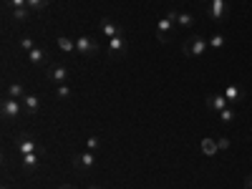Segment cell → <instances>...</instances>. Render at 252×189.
Instances as JSON below:
<instances>
[{
    "label": "cell",
    "instance_id": "cell-32",
    "mask_svg": "<svg viewBox=\"0 0 252 189\" xmlns=\"http://www.w3.org/2000/svg\"><path fill=\"white\" fill-rule=\"evenodd\" d=\"M3 189H10V187H8V184H3Z\"/></svg>",
    "mask_w": 252,
    "mask_h": 189
},
{
    "label": "cell",
    "instance_id": "cell-26",
    "mask_svg": "<svg viewBox=\"0 0 252 189\" xmlns=\"http://www.w3.org/2000/svg\"><path fill=\"white\" fill-rule=\"evenodd\" d=\"M3 5H5L8 10H13V8H26L28 0H3Z\"/></svg>",
    "mask_w": 252,
    "mask_h": 189
},
{
    "label": "cell",
    "instance_id": "cell-14",
    "mask_svg": "<svg viewBox=\"0 0 252 189\" xmlns=\"http://www.w3.org/2000/svg\"><path fill=\"white\" fill-rule=\"evenodd\" d=\"M5 96H10V98H18V101H23L28 94H26V89H23V83H5Z\"/></svg>",
    "mask_w": 252,
    "mask_h": 189
},
{
    "label": "cell",
    "instance_id": "cell-25",
    "mask_svg": "<svg viewBox=\"0 0 252 189\" xmlns=\"http://www.w3.org/2000/svg\"><path fill=\"white\" fill-rule=\"evenodd\" d=\"M48 3H51V0H28V8L35 13V10H43Z\"/></svg>",
    "mask_w": 252,
    "mask_h": 189
},
{
    "label": "cell",
    "instance_id": "cell-29",
    "mask_svg": "<svg viewBox=\"0 0 252 189\" xmlns=\"http://www.w3.org/2000/svg\"><path fill=\"white\" fill-rule=\"evenodd\" d=\"M245 187H247V189H252V174H250V177L245 179Z\"/></svg>",
    "mask_w": 252,
    "mask_h": 189
},
{
    "label": "cell",
    "instance_id": "cell-18",
    "mask_svg": "<svg viewBox=\"0 0 252 189\" xmlns=\"http://www.w3.org/2000/svg\"><path fill=\"white\" fill-rule=\"evenodd\" d=\"M28 61L33 63V66H43V63L48 61V53H46L43 48H38V46H35V48L28 53Z\"/></svg>",
    "mask_w": 252,
    "mask_h": 189
},
{
    "label": "cell",
    "instance_id": "cell-13",
    "mask_svg": "<svg viewBox=\"0 0 252 189\" xmlns=\"http://www.w3.org/2000/svg\"><path fill=\"white\" fill-rule=\"evenodd\" d=\"M40 152H33V154H23L20 157V169H23L26 174H31V172H35L38 169V164H40V157H38Z\"/></svg>",
    "mask_w": 252,
    "mask_h": 189
},
{
    "label": "cell",
    "instance_id": "cell-21",
    "mask_svg": "<svg viewBox=\"0 0 252 189\" xmlns=\"http://www.w3.org/2000/svg\"><path fill=\"white\" fill-rule=\"evenodd\" d=\"M217 119H220L222 124H235V121H237V111H235V106H227V109H222V111L217 114Z\"/></svg>",
    "mask_w": 252,
    "mask_h": 189
},
{
    "label": "cell",
    "instance_id": "cell-3",
    "mask_svg": "<svg viewBox=\"0 0 252 189\" xmlns=\"http://www.w3.org/2000/svg\"><path fill=\"white\" fill-rule=\"evenodd\" d=\"M174 26H177V10H169L164 18L157 20V38H159V43H166V40L172 38Z\"/></svg>",
    "mask_w": 252,
    "mask_h": 189
},
{
    "label": "cell",
    "instance_id": "cell-20",
    "mask_svg": "<svg viewBox=\"0 0 252 189\" xmlns=\"http://www.w3.org/2000/svg\"><path fill=\"white\" fill-rule=\"evenodd\" d=\"M56 43H58V48H61L63 53H76V40H71L68 35H58Z\"/></svg>",
    "mask_w": 252,
    "mask_h": 189
},
{
    "label": "cell",
    "instance_id": "cell-9",
    "mask_svg": "<svg viewBox=\"0 0 252 189\" xmlns=\"http://www.w3.org/2000/svg\"><path fill=\"white\" fill-rule=\"evenodd\" d=\"M98 31H101V35H106V38L124 35V28L116 23L114 18H101V20H98Z\"/></svg>",
    "mask_w": 252,
    "mask_h": 189
},
{
    "label": "cell",
    "instance_id": "cell-12",
    "mask_svg": "<svg viewBox=\"0 0 252 189\" xmlns=\"http://www.w3.org/2000/svg\"><path fill=\"white\" fill-rule=\"evenodd\" d=\"M227 106H232V103L224 98V94H209V96H207V109H209V111L220 114V111L227 109Z\"/></svg>",
    "mask_w": 252,
    "mask_h": 189
},
{
    "label": "cell",
    "instance_id": "cell-6",
    "mask_svg": "<svg viewBox=\"0 0 252 189\" xmlns=\"http://www.w3.org/2000/svg\"><path fill=\"white\" fill-rule=\"evenodd\" d=\"M0 111H3L5 119H18V116H23V114H26V111H23V101L10 98V96L3 98V103H0Z\"/></svg>",
    "mask_w": 252,
    "mask_h": 189
},
{
    "label": "cell",
    "instance_id": "cell-11",
    "mask_svg": "<svg viewBox=\"0 0 252 189\" xmlns=\"http://www.w3.org/2000/svg\"><path fill=\"white\" fill-rule=\"evenodd\" d=\"M222 94H224V98L232 103V106H235V103H240V101H245V96H247L245 89L237 86V83H227V86L222 89Z\"/></svg>",
    "mask_w": 252,
    "mask_h": 189
},
{
    "label": "cell",
    "instance_id": "cell-19",
    "mask_svg": "<svg viewBox=\"0 0 252 189\" xmlns=\"http://www.w3.org/2000/svg\"><path fill=\"white\" fill-rule=\"evenodd\" d=\"M199 146H202V152H204L207 157H215L217 149H220V146H217V139H212V136H204V139L199 141Z\"/></svg>",
    "mask_w": 252,
    "mask_h": 189
},
{
    "label": "cell",
    "instance_id": "cell-34",
    "mask_svg": "<svg viewBox=\"0 0 252 189\" xmlns=\"http://www.w3.org/2000/svg\"><path fill=\"white\" fill-rule=\"evenodd\" d=\"M250 139H252V136H250Z\"/></svg>",
    "mask_w": 252,
    "mask_h": 189
},
{
    "label": "cell",
    "instance_id": "cell-15",
    "mask_svg": "<svg viewBox=\"0 0 252 189\" xmlns=\"http://www.w3.org/2000/svg\"><path fill=\"white\" fill-rule=\"evenodd\" d=\"M23 111H26L28 116H35V114L40 111V98H38V96H31V94H28V96L23 98Z\"/></svg>",
    "mask_w": 252,
    "mask_h": 189
},
{
    "label": "cell",
    "instance_id": "cell-30",
    "mask_svg": "<svg viewBox=\"0 0 252 189\" xmlns=\"http://www.w3.org/2000/svg\"><path fill=\"white\" fill-rule=\"evenodd\" d=\"M58 189H73V187H68V184H63V187H58Z\"/></svg>",
    "mask_w": 252,
    "mask_h": 189
},
{
    "label": "cell",
    "instance_id": "cell-24",
    "mask_svg": "<svg viewBox=\"0 0 252 189\" xmlns=\"http://www.w3.org/2000/svg\"><path fill=\"white\" fill-rule=\"evenodd\" d=\"M35 48V43H33V38H28V35H23L20 38V51H26V53H31Z\"/></svg>",
    "mask_w": 252,
    "mask_h": 189
},
{
    "label": "cell",
    "instance_id": "cell-17",
    "mask_svg": "<svg viewBox=\"0 0 252 189\" xmlns=\"http://www.w3.org/2000/svg\"><path fill=\"white\" fill-rule=\"evenodd\" d=\"M207 43H209V48H212V51H224V48H227V35L215 33V35L207 38Z\"/></svg>",
    "mask_w": 252,
    "mask_h": 189
},
{
    "label": "cell",
    "instance_id": "cell-16",
    "mask_svg": "<svg viewBox=\"0 0 252 189\" xmlns=\"http://www.w3.org/2000/svg\"><path fill=\"white\" fill-rule=\"evenodd\" d=\"M177 26H179L182 31H192V28L197 26V18H194L192 13H177Z\"/></svg>",
    "mask_w": 252,
    "mask_h": 189
},
{
    "label": "cell",
    "instance_id": "cell-4",
    "mask_svg": "<svg viewBox=\"0 0 252 189\" xmlns=\"http://www.w3.org/2000/svg\"><path fill=\"white\" fill-rule=\"evenodd\" d=\"M46 78L51 83H56V86H61V83H68L71 81V68L63 66V63H51V66L46 68Z\"/></svg>",
    "mask_w": 252,
    "mask_h": 189
},
{
    "label": "cell",
    "instance_id": "cell-5",
    "mask_svg": "<svg viewBox=\"0 0 252 189\" xmlns=\"http://www.w3.org/2000/svg\"><path fill=\"white\" fill-rule=\"evenodd\" d=\"M106 53H109L111 58H124L126 53H129V40H126V35L109 38V43H106Z\"/></svg>",
    "mask_w": 252,
    "mask_h": 189
},
{
    "label": "cell",
    "instance_id": "cell-1",
    "mask_svg": "<svg viewBox=\"0 0 252 189\" xmlns=\"http://www.w3.org/2000/svg\"><path fill=\"white\" fill-rule=\"evenodd\" d=\"M209 51V43L204 35H189L184 43H182V53L189 56V58H199V56H207Z\"/></svg>",
    "mask_w": 252,
    "mask_h": 189
},
{
    "label": "cell",
    "instance_id": "cell-8",
    "mask_svg": "<svg viewBox=\"0 0 252 189\" xmlns=\"http://www.w3.org/2000/svg\"><path fill=\"white\" fill-rule=\"evenodd\" d=\"M76 53L78 56H96L98 53V43L91 35H78L76 38Z\"/></svg>",
    "mask_w": 252,
    "mask_h": 189
},
{
    "label": "cell",
    "instance_id": "cell-27",
    "mask_svg": "<svg viewBox=\"0 0 252 189\" xmlns=\"http://www.w3.org/2000/svg\"><path fill=\"white\" fill-rule=\"evenodd\" d=\"M86 146H89V152H94V149H98V146H101V139L98 136H89Z\"/></svg>",
    "mask_w": 252,
    "mask_h": 189
},
{
    "label": "cell",
    "instance_id": "cell-22",
    "mask_svg": "<svg viewBox=\"0 0 252 189\" xmlns=\"http://www.w3.org/2000/svg\"><path fill=\"white\" fill-rule=\"evenodd\" d=\"M8 13H10V18L15 20V23H23V20H26V18L33 13V10L26 5V8H13V10H8Z\"/></svg>",
    "mask_w": 252,
    "mask_h": 189
},
{
    "label": "cell",
    "instance_id": "cell-28",
    "mask_svg": "<svg viewBox=\"0 0 252 189\" xmlns=\"http://www.w3.org/2000/svg\"><path fill=\"white\" fill-rule=\"evenodd\" d=\"M217 146H220V149H229V139H217Z\"/></svg>",
    "mask_w": 252,
    "mask_h": 189
},
{
    "label": "cell",
    "instance_id": "cell-31",
    "mask_svg": "<svg viewBox=\"0 0 252 189\" xmlns=\"http://www.w3.org/2000/svg\"><path fill=\"white\" fill-rule=\"evenodd\" d=\"M89 189H103V187H94V184H91V187H89Z\"/></svg>",
    "mask_w": 252,
    "mask_h": 189
},
{
    "label": "cell",
    "instance_id": "cell-23",
    "mask_svg": "<svg viewBox=\"0 0 252 189\" xmlns=\"http://www.w3.org/2000/svg\"><path fill=\"white\" fill-rule=\"evenodd\" d=\"M56 96H58L61 101H68V98L73 96V89L68 86V83H61V86H56Z\"/></svg>",
    "mask_w": 252,
    "mask_h": 189
},
{
    "label": "cell",
    "instance_id": "cell-7",
    "mask_svg": "<svg viewBox=\"0 0 252 189\" xmlns=\"http://www.w3.org/2000/svg\"><path fill=\"white\" fill-rule=\"evenodd\" d=\"M73 166H76V172L81 174H89L94 166H96V154L94 152H83V154H76L73 157Z\"/></svg>",
    "mask_w": 252,
    "mask_h": 189
},
{
    "label": "cell",
    "instance_id": "cell-2",
    "mask_svg": "<svg viewBox=\"0 0 252 189\" xmlns=\"http://www.w3.org/2000/svg\"><path fill=\"white\" fill-rule=\"evenodd\" d=\"M229 13H232L229 0H209L207 8H204V15H207L209 20H227Z\"/></svg>",
    "mask_w": 252,
    "mask_h": 189
},
{
    "label": "cell",
    "instance_id": "cell-33",
    "mask_svg": "<svg viewBox=\"0 0 252 189\" xmlns=\"http://www.w3.org/2000/svg\"><path fill=\"white\" fill-rule=\"evenodd\" d=\"M199 3H209V0H199Z\"/></svg>",
    "mask_w": 252,
    "mask_h": 189
},
{
    "label": "cell",
    "instance_id": "cell-10",
    "mask_svg": "<svg viewBox=\"0 0 252 189\" xmlns=\"http://www.w3.org/2000/svg\"><path fill=\"white\" fill-rule=\"evenodd\" d=\"M15 152L23 157V154H33V152H40V146L35 144V139L33 136H28V134H20V139L15 141Z\"/></svg>",
    "mask_w": 252,
    "mask_h": 189
}]
</instances>
